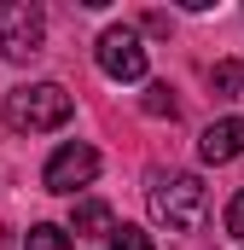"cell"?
<instances>
[{
  "instance_id": "cell-1",
  "label": "cell",
  "mask_w": 244,
  "mask_h": 250,
  "mask_svg": "<svg viewBox=\"0 0 244 250\" xmlns=\"http://www.w3.org/2000/svg\"><path fill=\"white\" fill-rule=\"evenodd\" d=\"M145 204H151V221H157V227L192 233V227H203V215H209V187H203L198 175H151Z\"/></svg>"
},
{
  "instance_id": "cell-3",
  "label": "cell",
  "mask_w": 244,
  "mask_h": 250,
  "mask_svg": "<svg viewBox=\"0 0 244 250\" xmlns=\"http://www.w3.org/2000/svg\"><path fill=\"white\" fill-rule=\"evenodd\" d=\"M41 41H47V12L29 0H6L0 6V59L23 64L41 53Z\"/></svg>"
},
{
  "instance_id": "cell-11",
  "label": "cell",
  "mask_w": 244,
  "mask_h": 250,
  "mask_svg": "<svg viewBox=\"0 0 244 250\" xmlns=\"http://www.w3.org/2000/svg\"><path fill=\"white\" fill-rule=\"evenodd\" d=\"M105 250H157V245H151V233H140V227H117V233L105 239Z\"/></svg>"
},
{
  "instance_id": "cell-5",
  "label": "cell",
  "mask_w": 244,
  "mask_h": 250,
  "mask_svg": "<svg viewBox=\"0 0 244 250\" xmlns=\"http://www.w3.org/2000/svg\"><path fill=\"white\" fill-rule=\"evenodd\" d=\"M93 175H99V151H93L87 140H70V146H59V151L47 157V169H41V187L70 198L76 187H87Z\"/></svg>"
},
{
  "instance_id": "cell-7",
  "label": "cell",
  "mask_w": 244,
  "mask_h": 250,
  "mask_svg": "<svg viewBox=\"0 0 244 250\" xmlns=\"http://www.w3.org/2000/svg\"><path fill=\"white\" fill-rule=\"evenodd\" d=\"M70 233H81V239H111V233H117V215H111V204H99V198H81V204H76V215H70Z\"/></svg>"
},
{
  "instance_id": "cell-6",
  "label": "cell",
  "mask_w": 244,
  "mask_h": 250,
  "mask_svg": "<svg viewBox=\"0 0 244 250\" xmlns=\"http://www.w3.org/2000/svg\"><path fill=\"white\" fill-rule=\"evenodd\" d=\"M198 157H203V163H233V157H244V117L209 123L198 134Z\"/></svg>"
},
{
  "instance_id": "cell-8",
  "label": "cell",
  "mask_w": 244,
  "mask_h": 250,
  "mask_svg": "<svg viewBox=\"0 0 244 250\" xmlns=\"http://www.w3.org/2000/svg\"><path fill=\"white\" fill-rule=\"evenodd\" d=\"M209 87H215V99H239L244 93V64L239 59H221L209 70Z\"/></svg>"
},
{
  "instance_id": "cell-4",
  "label": "cell",
  "mask_w": 244,
  "mask_h": 250,
  "mask_svg": "<svg viewBox=\"0 0 244 250\" xmlns=\"http://www.w3.org/2000/svg\"><path fill=\"white\" fill-rule=\"evenodd\" d=\"M93 59H99V70H105L111 82H140V76H145V41H140V29L117 23V29H105V35L93 41Z\"/></svg>"
},
{
  "instance_id": "cell-10",
  "label": "cell",
  "mask_w": 244,
  "mask_h": 250,
  "mask_svg": "<svg viewBox=\"0 0 244 250\" xmlns=\"http://www.w3.org/2000/svg\"><path fill=\"white\" fill-rule=\"evenodd\" d=\"M145 111H151V117H175V87H169V82H151V87H145Z\"/></svg>"
},
{
  "instance_id": "cell-2",
  "label": "cell",
  "mask_w": 244,
  "mask_h": 250,
  "mask_svg": "<svg viewBox=\"0 0 244 250\" xmlns=\"http://www.w3.org/2000/svg\"><path fill=\"white\" fill-rule=\"evenodd\" d=\"M70 117H76V99L59 82H29V87L6 93V123L18 134H47V128H64Z\"/></svg>"
},
{
  "instance_id": "cell-9",
  "label": "cell",
  "mask_w": 244,
  "mask_h": 250,
  "mask_svg": "<svg viewBox=\"0 0 244 250\" xmlns=\"http://www.w3.org/2000/svg\"><path fill=\"white\" fill-rule=\"evenodd\" d=\"M23 250H76V239L64 233V227H29V239H23Z\"/></svg>"
},
{
  "instance_id": "cell-12",
  "label": "cell",
  "mask_w": 244,
  "mask_h": 250,
  "mask_svg": "<svg viewBox=\"0 0 244 250\" xmlns=\"http://www.w3.org/2000/svg\"><path fill=\"white\" fill-rule=\"evenodd\" d=\"M227 233H233V239H244V192L227 204Z\"/></svg>"
}]
</instances>
